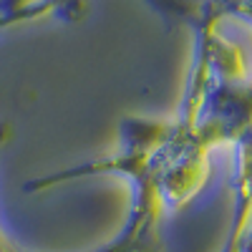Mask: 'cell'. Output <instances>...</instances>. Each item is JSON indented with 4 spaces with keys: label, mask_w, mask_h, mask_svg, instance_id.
<instances>
[{
    "label": "cell",
    "mask_w": 252,
    "mask_h": 252,
    "mask_svg": "<svg viewBox=\"0 0 252 252\" xmlns=\"http://www.w3.org/2000/svg\"><path fill=\"white\" fill-rule=\"evenodd\" d=\"M172 119L126 116L119 124V152L86 164H73L66 169L35 177L26 182V192H46V189L111 174L131 187V207L121 232L94 252H166L161 240V215L164 199L154 172V154L169 134Z\"/></svg>",
    "instance_id": "cell-1"
},
{
    "label": "cell",
    "mask_w": 252,
    "mask_h": 252,
    "mask_svg": "<svg viewBox=\"0 0 252 252\" xmlns=\"http://www.w3.org/2000/svg\"><path fill=\"white\" fill-rule=\"evenodd\" d=\"M8 139H10V124H3L0 121V149L8 144ZM0 252H20L8 237H5V232L0 229Z\"/></svg>",
    "instance_id": "cell-2"
},
{
    "label": "cell",
    "mask_w": 252,
    "mask_h": 252,
    "mask_svg": "<svg viewBox=\"0 0 252 252\" xmlns=\"http://www.w3.org/2000/svg\"><path fill=\"white\" fill-rule=\"evenodd\" d=\"M13 26H18V20H15V18H10V15H5V13H0V31L13 28Z\"/></svg>",
    "instance_id": "cell-3"
}]
</instances>
